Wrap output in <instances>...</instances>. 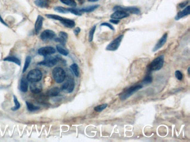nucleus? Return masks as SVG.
<instances>
[{
  "label": "nucleus",
  "instance_id": "nucleus-25",
  "mask_svg": "<svg viewBox=\"0 0 190 142\" xmlns=\"http://www.w3.org/2000/svg\"><path fill=\"white\" fill-rule=\"evenodd\" d=\"M71 68L72 72H73L74 75L76 77L79 76V70L78 66L77 64L73 63V64H71Z\"/></svg>",
  "mask_w": 190,
  "mask_h": 142
},
{
  "label": "nucleus",
  "instance_id": "nucleus-7",
  "mask_svg": "<svg viewBox=\"0 0 190 142\" xmlns=\"http://www.w3.org/2000/svg\"><path fill=\"white\" fill-rule=\"evenodd\" d=\"M58 59L54 57H51L50 56H45V58L42 62L38 63L39 65L44 66L48 67H54L58 63Z\"/></svg>",
  "mask_w": 190,
  "mask_h": 142
},
{
  "label": "nucleus",
  "instance_id": "nucleus-13",
  "mask_svg": "<svg viewBox=\"0 0 190 142\" xmlns=\"http://www.w3.org/2000/svg\"><path fill=\"white\" fill-rule=\"evenodd\" d=\"M68 39V35L65 32H60L59 34V37L55 38L54 40L56 42L59 43L60 45L62 46H64L66 44V42Z\"/></svg>",
  "mask_w": 190,
  "mask_h": 142
},
{
  "label": "nucleus",
  "instance_id": "nucleus-27",
  "mask_svg": "<svg viewBox=\"0 0 190 142\" xmlns=\"http://www.w3.org/2000/svg\"><path fill=\"white\" fill-rule=\"evenodd\" d=\"M31 58L30 56H27L26 59H25V64H24V67L23 68V70H22V72L23 73H25V72L26 71V70H27V68H29V66H30V64L31 63Z\"/></svg>",
  "mask_w": 190,
  "mask_h": 142
},
{
  "label": "nucleus",
  "instance_id": "nucleus-36",
  "mask_svg": "<svg viewBox=\"0 0 190 142\" xmlns=\"http://www.w3.org/2000/svg\"><path fill=\"white\" fill-rule=\"evenodd\" d=\"M100 26H105V27H108V28H109L110 29H112V30H114V27L112 25H111L110 23H107V22H103V23H102Z\"/></svg>",
  "mask_w": 190,
  "mask_h": 142
},
{
  "label": "nucleus",
  "instance_id": "nucleus-41",
  "mask_svg": "<svg viewBox=\"0 0 190 142\" xmlns=\"http://www.w3.org/2000/svg\"><path fill=\"white\" fill-rule=\"evenodd\" d=\"M79 2H80V4H83V2L85 1V0H78Z\"/></svg>",
  "mask_w": 190,
  "mask_h": 142
},
{
  "label": "nucleus",
  "instance_id": "nucleus-37",
  "mask_svg": "<svg viewBox=\"0 0 190 142\" xmlns=\"http://www.w3.org/2000/svg\"><path fill=\"white\" fill-rule=\"evenodd\" d=\"M110 22H111L113 24H115V25H117L119 23V20H116V19H112L110 20Z\"/></svg>",
  "mask_w": 190,
  "mask_h": 142
},
{
  "label": "nucleus",
  "instance_id": "nucleus-21",
  "mask_svg": "<svg viewBox=\"0 0 190 142\" xmlns=\"http://www.w3.org/2000/svg\"><path fill=\"white\" fill-rule=\"evenodd\" d=\"M99 5H94L87 7L85 8L80 9V11L82 13L83 12H91L92 11H94L95 10L98 9L99 7Z\"/></svg>",
  "mask_w": 190,
  "mask_h": 142
},
{
  "label": "nucleus",
  "instance_id": "nucleus-33",
  "mask_svg": "<svg viewBox=\"0 0 190 142\" xmlns=\"http://www.w3.org/2000/svg\"><path fill=\"white\" fill-rule=\"evenodd\" d=\"M68 9V11L69 12L75 15H76V16H81L82 15V13L80 12V9H73V8Z\"/></svg>",
  "mask_w": 190,
  "mask_h": 142
},
{
  "label": "nucleus",
  "instance_id": "nucleus-16",
  "mask_svg": "<svg viewBox=\"0 0 190 142\" xmlns=\"http://www.w3.org/2000/svg\"><path fill=\"white\" fill-rule=\"evenodd\" d=\"M190 6H188L183 11H180V12L178 13L177 15L175 17V20H179L180 19H181L182 17H185V16H186L190 15Z\"/></svg>",
  "mask_w": 190,
  "mask_h": 142
},
{
  "label": "nucleus",
  "instance_id": "nucleus-26",
  "mask_svg": "<svg viewBox=\"0 0 190 142\" xmlns=\"http://www.w3.org/2000/svg\"><path fill=\"white\" fill-rule=\"evenodd\" d=\"M60 1L64 4H66L72 7L76 6V3L74 0H60Z\"/></svg>",
  "mask_w": 190,
  "mask_h": 142
},
{
  "label": "nucleus",
  "instance_id": "nucleus-34",
  "mask_svg": "<svg viewBox=\"0 0 190 142\" xmlns=\"http://www.w3.org/2000/svg\"><path fill=\"white\" fill-rule=\"evenodd\" d=\"M152 82V78L150 75H147L145 77V78L143 80V83L144 84L151 83Z\"/></svg>",
  "mask_w": 190,
  "mask_h": 142
},
{
  "label": "nucleus",
  "instance_id": "nucleus-9",
  "mask_svg": "<svg viewBox=\"0 0 190 142\" xmlns=\"http://www.w3.org/2000/svg\"><path fill=\"white\" fill-rule=\"evenodd\" d=\"M55 37H56V34L54 31L50 29H46L44 31L40 36L41 39L44 41L53 40L54 39Z\"/></svg>",
  "mask_w": 190,
  "mask_h": 142
},
{
  "label": "nucleus",
  "instance_id": "nucleus-43",
  "mask_svg": "<svg viewBox=\"0 0 190 142\" xmlns=\"http://www.w3.org/2000/svg\"><path fill=\"white\" fill-rule=\"evenodd\" d=\"M190 67H189V68H188V70H187V71H188V75H190Z\"/></svg>",
  "mask_w": 190,
  "mask_h": 142
},
{
  "label": "nucleus",
  "instance_id": "nucleus-30",
  "mask_svg": "<svg viewBox=\"0 0 190 142\" xmlns=\"http://www.w3.org/2000/svg\"><path fill=\"white\" fill-rule=\"evenodd\" d=\"M46 17H47V18H50V19H53V20H58V21H61L62 20V18L64 17H61L60 16H58V15H51V14H49V15H46Z\"/></svg>",
  "mask_w": 190,
  "mask_h": 142
},
{
  "label": "nucleus",
  "instance_id": "nucleus-32",
  "mask_svg": "<svg viewBox=\"0 0 190 142\" xmlns=\"http://www.w3.org/2000/svg\"><path fill=\"white\" fill-rule=\"evenodd\" d=\"M95 29H96V26H94L92 28H91V31H89V41L90 42H92L93 40V38H94V34L95 33Z\"/></svg>",
  "mask_w": 190,
  "mask_h": 142
},
{
  "label": "nucleus",
  "instance_id": "nucleus-38",
  "mask_svg": "<svg viewBox=\"0 0 190 142\" xmlns=\"http://www.w3.org/2000/svg\"><path fill=\"white\" fill-rule=\"evenodd\" d=\"M80 31H81V29H80L79 27H76V28L74 29V33L75 34L76 36H78V34L80 33Z\"/></svg>",
  "mask_w": 190,
  "mask_h": 142
},
{
  "label": "nucleus",
  "instance_id": "nucleus-20",
  "mask_svg": "<svg viewBox=\"0 0 190 142\" xmlns=\"http://www.w3.org/2000/svg\"><path fill=\"white\" fill-rule=\"evenodd\" d=\"M60 93V89L58 87H54L50 89L47 93V95L50 97H56L59 95Z\"/></svg>",
  "mask_w": 190,
  "mask_h": 142
},
{
  "label": "nucleus",
  "instance_id": "nucleus-11",
  "mask_svg": "<svg viewBox=\"0 0 190 142\" xmlns=\"http://www.w3.org/2000/svg\"><path fill=\"white\" fill-rule=\"evenodd\" d=\"M167 37H168V34L167 33H166L162 36V37L158 40L156 45L153 47V50H152L153 52L159 50L160 48H161L162 47L165 45L166 42L167 41Z\"/></svg>",
  "mask_w": 190,
  "mask_h": 142
},
{
  "label": "nucleus",
  "instance_id": "nucleus-8",
  "mask_svg": "<svg viewBox=\"0 0 190 142\" xmlns=\"http://www.w3.org/2000/svg\"><path fill=\"white\" fill-rule=\"evenodd\" d=\"M114 10L116 11V10H122L124 12L135 14V15H138L141 12L140 9L135 7H122V6H117L114 7Z\"/></svg>",
  "mask_w": 190,
  "mask_h": 142
},
{
  "label": "nucleus",
  "instance_id": "nucleus-39",
  "mask_svg": "<svg viewBox=\"0 0 190 142\" xmlns=\"http://www.w3.org/2000/svg\"><path fill=\"white\" fill-rule=\"evenodd\" d=\"M188 1H186V2H182L181 3V4H179V6H180V7H181V8H183V7H185V6H186L187 4H188Z\"/></svg>",
  "mask_w": 190,
  "mask_h": 142
},
{
  "label": "nucleus",
  "instance_id": "nucleus-5",
  "mask_svg": "<svg viewBox=\"0 0 190 142\" xmlns=\"http://www.w3.org/2000/svg\"><path fill=\"white\" fill-rule=\"evenodd\" d=\"M42 78V72L37 69L30 71L27 76V80L31 83L39 82Z\"/></svg>",
  "mask_w": 190,
  "mask_h": 142
},
{
  "label": "nucleus",
  "instance_id": "nucleus-23",
  "mask_svg": "<svg viewBox=\"0 0 190 142\" xmlns=\"http://www.w3.org/2000/svg\"><path fill=\"white\" fill-rule=\"evenodd\" d=\"M56 49L59 53L62 54L63 56H68L69 54V51L65 49L62 45H58L56 46Z\"/></svg>",
  "mask_w": 190,
  "mask_h": 142
},
{
  "label": "nucleus",
  "instance_id": "nucleus-19",
  "mask_svg": "<svg viewBox=\"0 0 190 142\" xmlns=\"http://www.w3.org/2000/svg\"><path fill=\"white\" fill-rule=\"evenodd\" d=\"M20 89L22 92H27L28 90V82L27 80H26L25 78H23L21 81L20 85Z\"/></svg>",
  "mask_w": 190,
  "mask_h": 142
},
{
  "label": "nucleus",
  "instance_id": "nucleus-35",
  "mask_svg": "<svg viewBox=\"0 0 190 142\" xmlns=\"http://www.w3.org/2000/svg\"><path fill=\"white\" fill-rule=\"evenodd\" d=\"M174 75H175V77L179 81H182L183 79V75H182V72L180 71H176L175 73H174Z\"/></svg>",
  "mask_w": 190,
  "mask_h": 142
},
{
  "label": "nucleus",
  "instance_id": "nucleus-28",
  "mask_svg": "<svg viewBox=\"0 0 190 142\" xmlns=\"http://www.w3.org/2000/svg\"><path fill=\"white\" fill-rule=\"evenodd\" d=\"M54 10L59 13H68L69 12L68 11V9L64 8L63 7L61 6H57L55 7L54 9Z\"/></svg>",
  "mask_w": 190,
  "mask_h": 142
},
{
  "label": "nucleus",
  "instance_id": "nucleus-6",
  "mask_svg": "<svg viewBox=\"0 0 190 142\" xmlns=\"http://www.w3.org/2000/svg\"><path fill=\"white\" fill-rule=\"evenodd\" d=\"M123 37H124L123 35H120L119 36L116 38V39H114L107 46L106 50L114 51L118 50V48L119 47L120 45Z\"/></svg>",
  "mask_w": 190,
  "mask_h": 142
},
{
  "label": "nucleus",
  "instance_id": "nucleus-18",
  "mask_svg": "<svg viewBox=\"0 0 190 142\" xmlns=\"http://www.w3.org/2000/svg\"><path fill=\"white\" fill-rule=\"evenodd\" d=\"M35 4L40 8H48L49 6L48 0H36Z\"/></svg>",
  "mask_w": 190,
  "mask_h": 142
},
{
  "label": "nucleus",
  "instance_id": "nucleus-22",
  "mask_svg": "<svg viewBox=\"0 0 190 142\" xmlns=\"http://www.w3.org/2000/svg\"><path fill=\"white\" fill-rule=\"evenodd\" d=\"M4 61H8L14 63L19 66L21 65V61L19 59H17L15 57H7L4 59Z\"/></svg>",
  "mask_w": 190,
  "mask_h": 142
},
{
  "label": "nucleus",
  "instance_id": "nucleus-2",
  "mask_svg": "<svg viewBox=\"0 0 190 142\" xmlns=\"http://www.w3.org/2000/svg\"><path fill=\"white\" fill-rule=\"evenodd\" d=\"M142 88H143V86L142 85L138 84V85L132 86L130 88L125 89L123 92L120 94L119 98L120 100H126L129 97L132 96L135 92L138 91Z\"/></svg>",
  "mask_w": 190,
  "mask_h": 142
},
{
  "label": "nucleus",
  "instance_id": "nucleus-1",
  "mask_svg": "<svg viewBox=\"0 0 190 142\" xmlns=\"http://www.w3.org/2000/svg\"><path fill=\"white\" fill-rule=\"evenodd\" d=\"M165 62L164 56L161 55L154 59L152 62L149 64L148 69L150 71H157L160 70L163 66Z\"/></svg>",
  "mask_w": 190,
  "mask_h": 142
},
{
  "label": "nucleus",
  "instance_id": "nucleus-4",
  "mask_svg": "<svg viewBox=\"0 0 190 142\" xmlns=\"http://www.w3.org/2000/svg\"><path fill=\"white\" fill-rule=\"evenodd\" d=\"M67 75H68V77H67L66 82L62 85V89L63 91L66 92V93H71L73 91V90L74 89V80L72 75L69 74V71H68Z\"/></svg>",
  "mask_w": 190,
  "mask_h": 142
},
{
  "label": "nucleus",
  "instance_id": "nucleus-40",
  "mask_svg": "<svg viewBox=\"0 0 190 142\" xmlns=\"http://www.w3.org/2000/svg\"><path fill=\"white\" fill-rule=\"evenodd\" d=\"M0 22L2 23V24H4V25L6 26H8V25L5 22V21L3 20V18H2V16H1V14H0Z\"/></svg>",
  "mask_w": 190,
  "mask_h": 142
},
{
  "label": "nucleus",
  "instance_id": "nucleus-31",
  "mask_svg": "<svg viewBox=\"0 0 190 142\" xmlns=\"http://www.w3.org/2000/svg\"><path fill=\"white\" fill-rule=\"evenodd\" d=\"M13 102H14L15 105L11 109L13 110V111H16L18 110L20 108L21 105H20V103H19V102L17 100L16 96H13Z\"/></svg>",
  "mask_w": 190,
  "mask_h": 142
},
{
  "label": "nucleus",
  "instance_id": "nucleus-12",
  "mask_svg": "<svg viewBox=\"0 0 190 142\" xmlns=\"http://www.w3.org/2000/svg\"><path fill=\"white\" fill-rule=\"evenodd\" d=\"M129 16V13L126 12H124L122 10H116V12L112 13L111 17L112 19L116 20H120L123 19L125 17H128Z\"/></svg>",
  "mask_w": 190,
  "mask_h": 142
},
{
  "label": "nucleus",
  "instance_id": "nucleus-3",
  "mask_svg": "<svg viewBox=\"0 0 190 142\" xmlns=\"http://www.w3.org/2000/svg\"><path fill=\"white\" fill-rule=\"evenodd\" d=\"M53 76L56 83H61L66 78V73L62 68L56 67L53 71Z\"/></svg>",
  "mask_w": 190,
  "mask_h": 142
},
{
  "label": "nucleus",
  "instance_id": "nucleus-29",
  "mask_svg": "<svg viewBox=\"0 0 190 142\" xmlns=\"http://www.w3.org/2000/svg\"><path fill=\"white\" fill-rule=\"evenodd\" d=\"M108 107L107 104L106 103H104V104H102V105H97L94 107V111L97 112H100L102 111H103V110H104L106 108Z\"/></svg>",
  "mask_w": 190,
  "mask_h": 142
},
{
  "label": "nucleus",
  "instance_id": "nucleus-17",
  "mask_svg": "<svg viewBox=\"0 0 190 142\" xmlns=\"http://www.w3.org/2000/svg\"><path fill=\"white\" fill-rule=\"evenodd\" d=\"M60 22L63 25L66 27H68V28L72 29V28L74 27L75 26V23L74 21L70 20V19L65 18L64 17L62 18V20Z\"/></svg>",
  "mask_w": 190,
  "mask_h": 142
},
{
  "label": "nucleus",
  "instance_id": "nucleus-42",
  "mask_svg": "<svg viewBox=\"0 0 190 142\" xmlns=\"http://www.w3.org/2000/svg\"><path fill=\"white\" fill-rule=\"evenodd\" d=\"M99 0H88V1L89 2H96V1H98Z\"/></svg>",
  "mask_w": 190,
  "mask_h": 142
},
{
  "label": "nucleus",
  "instance_id": "nucleus-24",
  "mask_svg": "<svg viewBox=\"0 0 190 142\" xmlns=\"http://www.w3.org/2000/svg\"><path fill=\"white\" fill-rule=\"evenodd\" d=\"M26 106H27V108L30 112L37 111L40 109L39 107L34 105L33 103H31L29 102H26Z\"/></svg>",
  "mask_w": 190,
  "mask_h": 142
},
{
  "label": "nucleus",
  "instance_id": "nucleus-10",
  "mask_svg": "<svg viewBox=\"0 0 190 142\" xmlns=\"http://www.w3.org/2000/svg\"><path fill=\"white\" fill-rule=\"evenodd\" d=\"M55 53V50L52 47H44L38 50V53L42 56H47Z\"/></svg>",
  "mask_w": 190,
  "mask_h": 142
},
{
  "label": "nucleus",
  "instance_id": "nucleus-14",
  "mask_svg": "<svg viewBox=\"0 0 190 142\" xmlns=\"http://www.w3.org/2000/svg\"><path fill=\"white\" fill-rule=\"evenodd\" d=\"M43 21H44V18L42 17V16H38L37 20L35 24V31L36 34H39L40 30L42 29Z\"/></svg>",
  "mask_w": 190,
  "mask_h": 142
},
{
  "label": "nucleus",
  "instance_id": "nucleus-15",
  "mask_svg": "<svg viewBox=\"0 0 190 142\" xmlns=\"http://www.w3.org/2000/svg\"><path fill=\"white\" fill-rule=\"evenodd\" d=\"M30 90L35 94L40 93L42 91V84L38 82L32 83L30 86Z\"/></svg>",
  "mask_w": 190,
  "mask_h": 142
}]
</instances>
